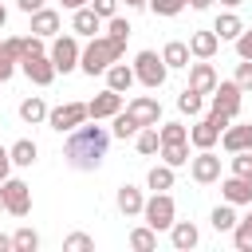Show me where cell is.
<instances>
[{"label": "cell", "instance_id": "cell-26", "mask_svg": "<svg viewBox=\"0 0 252 252\" xmlns=\"http://www.w3.org/2000/svg\"><path fill=\"white\" fill-rule=\"evenodd\" d=\"M20 118H24L28 126H39V122H47V102H43L39 94H28V98L20 102Z\"/></svg>", "mask_w": 252, "mask_h": 252}, {"label": "cell", "instance_id": "cell-35", "mask_svg": "<svg viewBox=\"0 0 252 252\" xmlns=\"http://www.w3.org/2000/svg\"><path fill=\"white\" fill-rule=\"evenodd\" d=\"M110 122H114V126H110V134H114V138H122V142H126V138H134V134L142 130V126H138V122H134V118H130L126 110H118V114H114Z\"/></svg>", "mask_w": 252, "mask_h": 252}, {"label": "cell", "instance_id": "cell-15", "mask_svg": "<svg viewBox=\"0 0 252 252\" xmlns=\"http://www.w3.org/2000/svg\"><path fill=\"white\" fill-rule=\"evenodd\" d=\"M217 71H213V63L209 59H197V63H189V87L197 91V94H213L217 91Z\"/></svg>", "mask_w": 252, "mask_h": 252}, {"label": "cell", "instance_id": "cell-39", "mask_svg": "<svg viewBox=\"0 0 252 252\" xmlns=\"http://www.w3.org/2000/svg\"><path fill=\"white\" fill-rule=\"evenodd\" d=\"M228 165H232V173H236V177H252V150L232 154V158H228Z\"/></svg>", "mask_w": 252, "mask_h": 252}, {"label": "cell", "instance_id": "cell-19", "mask_svg": "<svg viewBox=\"0 0 252 252\" xmlns=\"http://www.w3.org/2000/svg\"><path fill=\"white\" fill-rule=\"evenodd\" d=\"M189 51H193V59H213L220 51V35L213 28H201V32L189 35Z\"/></svg>", "mask_w": 252, "mask_h": 252}, {"label": "cell", "instance_id": "cell-54", "mask_svg": "<svg viewBox=\"0 0 252 252\" xmlns=\"http://www.w3.org/2000/svg\"><path fill=\"white\" fill-rule=\"evenodd\" d=\"M0 213H8V209H4V185H0Z\"/></svg>", "mask_w": 252, "mask_h": 252}, {"label": "cell", "instance_id": "cell-8", "mask_svg": "<svg viewBox=\"0 0 252 252\" xmlns=\"http://www.w3.org/2000/svg\"><path fill=\"white\" fill-rule=\"evenodd\" d=\"M0 185H4V209H8L12 217H28V213H32V185L20 181V177H8V181H0Z\"/></svg>", "mask_w": 252, "mask_h": 252}, {"label": "cell", "instance_id": "cell-38", "mask_svg": "<svg viewBox=\"0 0 252 252\" xmlns=\"http://www.w3.org/2000/svg\"><path fill=\"white\" fill-rule=\"evenodd\" d=\"M130 32H134V28H130L126 16H110V20H106V35H110V39H122V43H126Z\"/></svg>", "mask_w": 252, "mask_h": 252}, {"label": "cell", "instance_id": "cell-20", "mask_svg": "<svg viewBox=\"0 0 252 252\" xmlns=\"http://www.w3.org/2000/svg\"><path fill=\"white\" fill-rule=\"evenodd\" d=\"M169 240H173V248H177V252H189V248H197V244H201V228H197L193 220H173Z\"/></svg>", "mask_w": 252, "mask_h": 252}, {"label": "cell", "instance_id": "cell-17", "mask_svg": "<svg viewBox=\"0 0 252 252\" xmlns=\"http://www.w3.org/2000/svg\"><path fill=\"white\" fill-rule=\"evenodd\" d=\"M220 146L228 154H240V150H252V122H228L224 134H220Z\"/></svg>", "mask_w": 252, "mask_h": 252}, {"label": "cell", "instance_id": "cell-42", "mask_svg": "<svg viewBox=\"0 0 252 252\" xmlns=\"http://www.w3.org/2000/svg\"><path fill=\"white\" fill-rule=\"evenodd\" d=\"M232 79H236V83H240V91L248 94V91H252V59H240V63H236V75H232Z\"/></svg>", "mask_w": 252, "mask_h": 252}, {"label": "cell", "instance_id": "cell-12", "mask_svg": "<svg viewBox=\"0 0 252 252\" xmlns=\"http://www.w3.org/2000/svg\"><path fill=\"white\" fill-rule=\"evenodd\" d=\"M20 71H24L35 87H51V83H55V75H59L47 51H43V55H28V59H20Z\"/></svg>", "mask_w": 252, "mask_h": 252}, {"label": "cell", "instance_id": "cell-1", "mask_svg": "<svg viewBox=\"0 0 252 252\" xmlns=\"http://www.w3.org/2000/svg\"><path fill=\"white\" fill-rule=\"evenodd\" d=\"M110 130L106 126H98V118L87 126H75L71 134H67V142H63V158H67V165L71 169H79V173H91V169H98L102 165V158H106V150H110Z\"/></svg>", "mask_w": 252, "mask_h": 252}, {"label": "cell", "instance_id": "cell-24", "mask_svg": "<svg viewBox=\"0 0 252 252\" xmlns=\"http://www.w3.org/2000/svg\"><path fill=\"white\" fill-rule=\"evenodd\" d=\"M134 83H138V75H134V67H126L122 59L106 67V87H110V91H122V94H126Z\"/></svg>", "mask_w": 252, "mask_h": 252}, {"label": "cell", "instance_id": "cell-33", "mask_svg": "<svg viewBox=\"0 0 252 252\" xmlns=\"http://www.w3.org/2000/svg\"><path fill=\"white\" fill-rule=\"evenodd\" d=\"M232 248L236 252H252V213H244L232 228Z\"/></svg>", "mask_w": 252, "mask_h": 252}, {"label": "cell", "instance_id": "cell-48", "mask_svg": "<svg viewBox=\"0 0 252 252\" xmlns=\"http://www.w3.org/2000/svg\"><path fill=\"white\" fill-rule=\"evenodd\" d=\"M126 4V12H142V8H150V0H122Z\"/></svg>", "mask_w": 252, "mask_h": 252}, {"label": "cell", "instance_id": "cell-34", "mask_svg": "<svg viewBox=\"0 0 252 252\" xmlns=\"http://www.w3.org/2000/svg\"><path fill=\"white\" fill-rule=\"evenodd\" d=\"M35 248H39V232L28 228V224H20L12 232V252H35Z\"/></svg>", "mask_w": 252, "mask_h": 252}, {"label": "cell", "instance_id": "cell-16", "mask_svg": "<svg viewBox=\"0 0 252 252\" xmlns=\"http://www.w3.org/2000/svg\"><path fill=\"white\" fill-rule=\"evenodd\" d=\"M220 197L232 205H252V177H236V173L220 177Z\"/></svg>", "mask_w": 252, "mask_h": 252}, {"label": "cell", "instance_id": "cell-47", "mask_svg": "<svg viewBox=\"0 0 252 252\" xmlns=\"http://www.w3.org/2000/svg\"><path fill=\"white\" fill-rule=\"evenodd\" d=\"M16 8L32 16V12H39V8H47V0H16Z\"/></svg>", "mask_w": 252, "mask_h": 252}, {"label": "cell", "instance_id": "cell-22", "mask_svg": "<svg viewBox=\"0 0 252 252\" xmlns=\"http://www.w3.org/2000/svg\"><path fill=\"white\" fill-rule=\"evenodd\" d=\"M161 59H165V67H169V71H189L193 51H189V43H185V39H169V43L161 47Z\"/></svg>", "mask_w": 252, "mask_h": 252}, {"label": "cell", "instance_id": "cell-36", "mask_svg": "<svg viewBox=\"0 0 252 252\" xmlns=\"http://www.w3.org/2000/svg\"><path fill=\"white\" fill-rule=\"evenodd\" d=\"M185 8H189V0H150V12H154V16H165V20L181 16Z\"/></svg>", "mask_w": 252, "mask_h": 252}, {"label": "cell", "instance_id": "cell-3", "mask_svg": "<svg viewBox=\"0 0 252 252\" xmlns=\"http://www.w3.org/2000/svg\"><path fill=\"white\" fill-rule=\"evenodd\" d=\"M240 106H244V91H240V83H236V79H220L217 91H213L209 114H213L220 126H228V122L240 118Z\"/></svg>", "mask_w": 252, "mask_h": 252}, {"label": "cell", "instance_id": "cell-23", "mask_svg": "<svg viewBox=\"0 0 252 252\" xmlns=\"http://www.w3.org/2000/svg\"><path fill=\"white\" fill-rule=\"evenodd\" d=\"M213 32L220 35V43H236V35L244 32V20H240V16L228 8V12H220V16L213 20Z\"/></svg>", "mask_w": 252, "mask_h": 252}, {"label": "cell", "instance_id": "cell-13", "mask_svg": "<svg viewBox=\"0 0 252 252\" xmlns=\"http://www.w3.org/2000/svg\"><path fill=\"white\" fill-rule=\"evenodd\" d=\"M102 28H106V20H102V16H98V12L91 8V4H87V8H75V12H71V32H75L79 39H91V35H98Z\"/></svg>", "mask_w": 252, "mask_h": 252}, {"label": "cell", "instance_id": "cell-9", "mask_svg": "<svg viewBox=\"0 0 252 252\" xmlns=\"http://www.w3.org/2000/svg\"><path fill=\"white\" fill-rule=\"evenodd\" d=\"M126 114L138 122V126H161V102L154 94H134L126 102Z\"/></svg>", "mask_w": 252, "mask_h": 252}, {"label": "cell", "instance_id": "cell-30", "mask_svg": "<svg viewBox=\"0 0 252 252\" xmlns=\"http://www.w3.org/2000/svg\"><path fill=\"white\" fill-rule=\"evenodd\" d=\"M177 110L189 114V118H201V114H205V94H197L193 87H185V91L177 94Z\"/></svg>", "mask_w": 252, "mask_h": 252}, {"label": "cell", "instance_id": "cell-40", "mask_svg": "<svg viewBox=\"0 0 252 252\" xmlns=\"http://www.w3.org/2000/svg\"><path fill=\"white\" fill-rule=\"evenodd\" d=\"M63 248H67V252H91V248H94V236H87V232H71V236L63 240Z\"/></svg>", "mask_w": 252, "mask_h": 252}, {"label": "cell", "instance_id": "cell-46", "mask_svg": "<svg viewBox=\"0 0 252 252\" xmlns=\"http://www.w3.org/2000/svg\"><path fill=\"white\" fill-rule=\"evenodd\" d=\"M8 177H12V150L0 146V181H8Z\"/></svg>", "mask_w": 252, "mask_h": 252}, {"label": "cell", "instance_id": "cell-11", "mask_svg": "<svg viewBox=\"0 0 252 252\" xmlns=\"http://www.w3.org/2000/svg\"><path fill=\"white\" fill-rule=\"evenodd\" d=\"M189 177L197 185H213L220 181V158L213 150H197V158H189Z\"/></svg>", "mask_w": 252, "mask_h": 252}, {"label": "cell", "instance_id": "cell-51", "mask_svg": "<svg viewBox=\"0 0 252 252\" xmlns=\"http://www.w3.org/2000/svg\"><path fill=\"white\" fill-rule=\"evenodd\" d=\"M0 252H12V236H4V232H0Z\"/></svg>", "mask_w": 252, "mask_h": 252}, {"label": "cell", "instance_id": "cell-31", "mask_svg": "<svg viewBox=\"0 0 252 252\" xmlns=\"http://www.w3.org/2000/svg\"><path fill=\"white\" fill-rule=\"evenodd\" d=\"M161 161L173 165V169L189 165V142H165V146H161Z\"/></svg>", "mask_w": 252, "mask_h": 252}, {"label": "cell", "instance_id": "cell-7", "mask_svg": "<svg viewBox=\"0 0 252 252\" xmlns=\"http://www.w3.org/2000/svg\"><path fill=\"white\" fill-rule=\"evenodd\" d=\"M87 118H91L87 102H63V106H51V110H47V126H51L55 134H71V130L83 126Z\"/></svg>", "mask_w": 252, "mask_h": 252}, {"label": "cell", "instance_id": "cell-2", "mask_svg": "<svg viewBox=\"0 0 252 252\" xmlns=\"http://www.w3.org/2000/svg\"><path fill=\"white\" fill-rule=\"evenodd\" d=\"M118 59H126V43H122V39H110V35L102 32V35H91V39L83 43L79 71L94 79V75H106V67L118 63Z\"/></svg>", "mask_w": 252, "mask_h": 252}, {"label": "cell", "instance_id": "cell-37", "mask_svg": "<svg viewBox=\"0 0 252 252\" xmlns=\"http://www.w3.org/2000/svg\"><path fill=\"white\" fill-rule=\"evenodd\" d=\"M158 134H161V146L165 142H189V126H181V122H161Z\"/></svg>", "mask_w": 252, "mask_h": 252}, {"label": "cell", "instance_id": "cell-21", "mask_svg": "<svg viewBox=\"0 0 252 252\" xmlns=\"http://www.w3.org/2000/svg\"><path fill=\"white\" fill-rule=\"evenodd\" d=\"M59 28H63V20H59V12H55V8H39V12H32V32H35V35L55 39V35H59Z\"/></svg>", "mask_w": 252, "mask_h": 252}, {"label": "cell", "instance_id": "cell-4", "mask_svg": "<svg viewBox=\"0 0 252 252\" xmlns=\"http://www.w3.org/2000/svg\"><path fill=\"white\" fill-rule=\"evenodd\" d=\"M47 55H51V63H55V71H59V75H71V71H79L83 43H79V35H75V32H67V35H55V39H51Z\"/></svg>", "mask_w": 252, "mask_h": 252}, {"label": "cell", "instance_id": "cell-50", "mask_svg": "<svg viewBox=\"0 0 252 252\" xmlns=\"http://www.w3.org/2000/svg\"><path fill=\"white\" fill-rule=\"evenodd\" d=\"M189 8L193 12H205V8H213V0H189Z\"/></svg>", "mask_w": 252, "mask_h": 252}, {"label": "cell", "instance_id": "cell-45", "mask_svg": "<svg viewBox=\"0 0 252 252\" xmlns=\"http://www.w3.org/2000/svg\"><path fill=\"white\" fill-rule=\"evenodd\" d=\"M236 55H240V59H252V28H244V32L236 35Z\"/></svg>", "mask_w": 252, "mask_h": 252}, {"label": "cell", "instance_id": "cell-27", "mask_svg": "<svg viewBox=\"0 0 252 252\" xmlns=\"http://www.w3.org/2000/svg\"><path fill=\"white\" fill-rule=\"evenodd\" d=\"M134 146H138V154H142V158L161 154V134H158V126H142V130L134 134Z\"/></svg>", "mask_w": 252, "mask_h": 252}, {"label": "cell", "instance_id": "cell-14", "mask_svg": "<svg viewBox=\"0 0 252 252\" xmlns=\"http://www.w3.org/2000/svg\"><path fill=\"white\" fill-rule=\"evenodd\" d=\"M87 110H91V118H114L118 110H122V91H110V87H102L91 102H87Z\"/></svg>", "mask_w": 252, "mask_h": 252}, {"label": "cell", "instance_id": "cell-41", "mask_svg": "<svg viewBox=\"0 0 252 252\" xmlns=\"http://www.w3.org/2000/svg\"><path fill=\"white\" fill-rule=\"evenodd\" d=\"M16 71H20V63L12 59V51H8V47H4V39H0V83H8Z\"/></svg>", "mask_w": 252, "mask_h": 252}, {"label": "cell", "instance_id": "cell-25", "mask_svg": "<svg viewBox=\"0 0 252 252\" xmlns=\"http://www.w3.org/2000/svg\"><path fill=\"white\" fill-rule=\"evenodd\" d=\"M8 150H12V165H16V169H28V165H35V158H39V146H35L32 138H20V142H12Z\"/></svg>", "mask_w": 252, "mask_h": 252}, {"label": "cell", "instance_id": "cell-44", "mask_svg": "<svg viewBox=\"0 0 252 252\" xmlns=\"http://www.w3.org/2000/svg\"><path fill=\"white\" fill-rule=\"evenodd\" d=\"M118 4L122 0H91V8L102 16V20H110V16H118Z\"/></svg>", "mask_w": 252, "mask_h": 252}, {"label": "cell", "instance_id": "cell-5", "mask_svg": "<svg viewBox=\"0 0 252 252\" xmlns=\"http://www.w3.org/2000/svg\"><path fill=\"white\" fill-rule=\"evenodd\" d=\"M130 67H134V75H138V83H142L146 91H158V87H165V79H169V67H165V59H161L158 51H138Z\"/></svg>", "mask_w": 252, "mask_h": 252}, {"label": "cell", "instance_id": "cell-18", "mask_svg": "<svg viewBox=\"0 0 252 252\" xmlns=\"http://www.w3.org/2000/svg\"><path fill=\"white\" fill-rule=\"evenodd\" d=\"M114 205H118V213L122 217H142V209H146V197H142V189L138 185H118V193H114Z\"/></svg>", "mask_w": 252, "mask_h": 252}, {"label": "cell", "instance_id": "cell-32", "mask_svg": "<svg viewBox=\"0 0 252 252\" xmlns=\"http://www.w3.org/2000/svg\"><path fill=\"white\" fill-rule=\"evenodd\" d=\"M130 248H134V252H154V248H158V232H154L150 224L130 228Z\"/></svg>", "mask_w": 252, "mask_h": 252}, {"label": "cell", "instance_id": "cell-49", "mask_svg": "<svg viewBox=\"0 0 252 252\" xmlns=\"http://www.w3.org/2000/svg\"><path fill=\"white\" fill-rule=\"evenodd\" d=\"M59 4H63V8H67V12H75V8H87V4H91V0H59Z\"/></svg>", "mask_w": 252, "mask_h": 252}, {"label": "cell", "instance_id": "cell-53", "mask_svg": "<svg viewBox=\"0 0 252 252\" xmlns=\"http://www.w3.org/2000/svg\"><path fill=\"white\" fill-rule=\"evenodd\" d=\"M4 24H8V8L0 4V32H4Z\"/></svg>", "mask_w": 252, "mask_h": 252}, {"label": "cell", "instance_id": "cell-28", "mask_svg": "<svg viewBox=\"0 0 252 252\" xmlns=\"http://www.w3.org/2000/svg\"><path fill=\"white\" fill-rule=\"evenodd\" d=\"M236 220H240V217H236V205H232V201H224V205H217V209L209 213V224H213L217 232H232Z\"/></svg>", "mask_w": 252, "mask_h": 252}, {"label": "cell", "instance_id": "cell-10", "mask_svg": "<svg viewBox=\"0 0 252 252\" xmlns=\"http://www.w3.org/2000/svg\"><path fill=\"white\" fill-rule=\"evenodd\" d=\"M220 134H224V126H220L213 114H205V118H197V122L189 126V146H193V150H213V146L220 142Z\"/></svg>", "mask_w": 252, "mask_h": 252}, {"label": "cell", "instance_id": "cell-52", "mask_svg": "<svg viewBox=\"0 0 252 252\" xmlns=\"http://www.w3.org/2000/svg\"><path fill=\"white\" fill-rule=\"evenodd\" d=\"M220 4H224V8H232V12H236V8H240V4H248V0H220Z\"/></svg>", "mask_w": 252, "mask_h": 252}, {"label": "cell", "instance_id": "cell-43", "mask_svg": "<svg viewBox=\"0 0 252 252\" xmlns=\"http://www.w3.org/2000/svg\"><path fill=\"white\" fill-rule=\"evenodd\" d=\"M4 47L12 51V59H16V63L28 55V43H24V35H8V39H4Z\"/></svg>", "mask_w": 252, "mask_h": 252}, {"label": "cell", "instance_id": "cell-29", "mask_svg": "<svg viewBox=\"0 0 252 252\" xmlns=\"http://www.w3.org/2000/svg\"><path fill=\"white\" fill-rule=\"evenodd\" d=\"M173 181H177V177H173V165H165V161H161V165H154V169L146 173V185H150L154 193H169V189H173Z\"/></svg>", "mask_w": 252, "mask_h": 252}, {"label": "cell", "instance_id": "cell-6", "mask_svg": "<svg viewBox=\"0 0 252 252\" xmlns=\"http://www.w3.org/2000/svg\"><path fill=\"white\" fill-rule=\"evenodd\" d=\"M142 220H146L154 232H169L173 220H177V205H173V197H169V193H154V197H146Z\"/></svg>", "mask_w": 252, "mask_h": 252}]
</instances>
